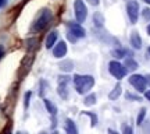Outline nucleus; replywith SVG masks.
I'll list each match as a JSON object with an SVG mask.
<instances>
[{"label": "nucleus", "mask_w": 150, "mask_h": 134, "mask_svg": "<svg viewBox=\"0 0 150 134\" xmlns=\"http://www.w3.org/2000/svg\"><path fill=\"white\" fill-rule=\"evenodd\" d=\"M52 20H53V13L49 10V9H42V10L38 13L36 18L33 20L31 31L33 34L42 32V31H45L49 27V24L52 22Z\"/></svg>", "instance_id": "f257e3e1"}, {"label": "nucleus", "mask_w": 150, "mask_h": 134, "mask_svg": "<svg viewBox=\"0 0 150 134\" xmlns=\"http://www.w3.org/2000/svg\"><path fill=\"white\" fill-rule=\"evenodd\" d=\"M72 82L76 92L79 95H83L86 92H89L95 85V78L93 75H82V74H75L72 77Z\"/></svg>", "instance_id": "f03ea898"}, {"label": "nucleus", "mask_w": 150, "mask_h": 134, "mask_svg": "<svg viewBox=\"0 0 150 134\" xmlns=\"http://www.w3.org/2000/svg\"><path fill=\"white\" fill-rule=\"evenodd\" d=\"M108 71H110V74H111L114 78H117V80H122L124 77L127 75V73H128V70L125 69V66L121 64L118 60H111V62L108 63Z\"/></svg>", "instance_id": "7ed1b4c3"}, {"label": "nucleus", "mask_w": 150, "mask_h": 134, "mask_svg": "<svg viewBox=\"0 0 150 134\" xmlns=\"http://www.w3.org/2000/svg\"><path fill=\"white\" fill-rule=\"evenodd\" d=\"M74 14H75L76 22H79V24H82L86 20V17H88V9H86L83 0H75L74 1Z\"/></svg>", "instance_id": "20e7f679"}, {"label": "nucleus", "mask_w": 150, "mask_h": 134, "mask_svg": "<svg viewBox=\"0 0 150 134\" xmlns=\"http://www.w3.org/2000/svg\"><path fill=\"white\" fill-rule=\"evenodd\" d=\"M139 3L136 0H128L127 3V14L131 24H136L138 18H139Z\"/></svg>", "instance_id": "39448f33"}, {"label": "nucleus", "mask_w": 150, "mask_h": 134, "mask_svg": "<svg viewBox=\"0 0 150 134\" xmlns=\"http://www.w3.org/2000/svg\"><path fill=\"white\" fill-rule=\"evenodd\" d=\"M129 84L134 87L138 92H146V87H147V82H146V77L142 74H132L129 77Z\"/></svg>", "instance_id": "423d86ee"}, {"label": "nucleus", "mask_w": 150, "mask_h": 134, "mask_svg": "<svg viewBox=\"0 0 150 134\" xmlns=\"http://www.w3.org/2000/svg\"><path fill=\"white\" fill-rule=\"evenodd\" d=\"M67 32H70L71 35H74L75 38H78V39H81V38H85L86 37V31L85 28L81 25L79 22H72V21H68L67 24Z\"/></svg>", "instance_id": "0eeeda50"}, {"label": "nucleus", "mask_w": 150, "mask_h": 134, "mask_svg": "<svg viewBox=\"0 0 150 134\" xmlns=\"http://www.w3.org/2000/svg\"><path fill=\"white\" fill-rule=\"evenodd\" d=\"M67 50H68V48H67V43H65L64 41H60V42H57L56 45H54L53 56L56 57V59H63L65 54H67Z\"/></svg>", "instance_id": "6e6552de"}, {"label": "nucleus", "mask_w": 150, "mask_h": 134, "mask_svg": "<svg viewBox=\"0 0 150 134\" xmlns=\"http://www.w3.org/2000/svg\"><path fill=\"white\" fill-rule=\"evenodd\" d=\"M129 42H131V46H132L135 50H139V49L142 48V38H140L138 31H132V32H131Z\"/></svg>", "instance_id": "1a4fd4ad"}, {"label": "nucleus", "mask_w": 150, "mask_h": 134, "mask_svg": "<svg viewBox=\"0 0 150 134\" xmlns=\"http://www.w3.org/2000/svg\"><path fill=\"white\" fill-rule=\"evenodd\" d=\"M57 39H59V32L57 31H52L46 38V43H45L46 49H53V45L57 43Z\"/></svg>", "instance_id": "9d476101"}, {"label": "nucleus", "mask_w": 150, "mask_h": 134, "mask_svg": "<svg viewBox=\"0 0 150 134\" xmlns=\"http://www.w3.org/2000/svg\"><path fill=\"white\" fill-rule=\"evenodd\" d=\"M121 94H122V87L118 82V84H115V87L112 88V91L108 92V99H110V101H115V99L120 98Z\"/></svg>", "instance_id": "9b49d317"}, {"label": "nucleus", "mask_w": 150, "mask_h": 134, "mask_svg": "<svg viewBox=\"0 0 150 134\" xmlns=\"http://www.w3.org/2000/svg\"><path fill=\"white\" fill-rule=\"evenodd\" d=\"M64 129L67 134H78V129H76V124L74 123V120L67 119L64 123Z\"/></svg>", "instance_id": "f8f14e48"}, {"label": "nucleus", "mask_w": 150, "mask_h": 134, "mask_svg": "<svg viewBox=\"0 0 150 134\" xmlns=\"http://www.w3.org/2000/svg\"><path fill=\"white\" fill-rule=\"evenodd\" d=\"M60 70L61 71H64V73H70V71H72V69H74V62L70 59H65L64 62H61L59 64Z\"/></svg>", "instance_id": "ddd939ff"}, {"label": "nucleus", "mask_w": 150, "mask_h": 134, "mask_svg": "<svg viewBox=\"0 0 150 134\" xmlns=\"http://www.w3.org/2000/svg\"><path fill=\"white\" fill-rule=\"evenodd\" d=\"M124 66H125V69L128 70V71H135V70L139 67L138 62L135 59H132V57H127L125 62H124Z\"/></svg>", "instance_id": "4468645a"}, {"label": "nucleus", "mask_w": 150, "mask_h": 134, "mask_svg": "<svg viewBox=\"0 0 150 134\" xmlns=\"http://www.w3.org/2000/svg\"><path fill=\"white\" fill-rule=\"evenodd\" d=\"M32 62H33V54H27L25 57H24V60H22V63H21V67L24 69V73L22 74H27V71L29 70V67H31V64H32Z\"/></svg>", "instance_id": "2eb2a0df"}, {"label": "nucleus", "mask_w": 150, "mask_h": 134, "mask_svg": "<svg viewBox=\"0 0 150 134\" xmlns=\"http://www.w3.org/2000/svg\"><path fill=\"white\" fill-rule=\"evenodd\" d=\"M43 102H45V106H46V109H47V112L50 113L52 116H56V115H57V106H56L50 99H47V98H45Z\"/></svg>", "instance_id": "dca6fc26"}, {"label": "nucleus", "mask_w": 150, "mask_h": 134, "mask_svg": "<svg viewBox=\"0 0 150 134\" xmlns=\"http://www.w3.org/2000/svg\"><path fill=\"white\" fill-rule=\"evenodd\" d=\"M57 92L61 99H68L70 97V92H68V88H67V84H59V88H57Z\"/></svg>", "instance_id": "f3484780"}, {"label": "nucleus", "mask_w": 150, "mask_h": 134, "mask_svg": "<svg viewBox=\"0 0 150 134\" xmlns=\"http://www.w3.org/2000/svg\"><path fill=\"white\" fill-rule=\"evenodd\" d=\"M93 22H95V27H97V28H102L104 25V17H103L102 13L96 11L93 14Z\"/></svg>", "instance_id": "a211bd4d"}, {"label": "nucleus", "mask_w": 150, "mask_h": 134, "mask_svg": "<svg viewBox=\"0 0 150 134\" xmlns=\"http://www.w3.org/2000/svg\"><path fill=\"white\" fill-rule=\"evenodd\" d=\"M96 94H93V92H92V94H88V95H86L85 97V99H83V103H85L86 106H93V105H95V103H96Z\"/></svg>", "instance_id": "6ab92c4d"}, {"label": "nucleus", "mask_w": 150, "mask_h": 134, "mask_svg": "<svg viewBox=\"0 0 150 134\" xmlns=\"http://www.w3.org/2000/svg\"><path fill=\"white\" fill-rule=\"evenodd\" d=\"M127 53H128V52H127L125 49H122V48L114 49V50L111 52V54L115 57V59H122V57H125V56H127Z\"/></svg>", "instance_id": "aec40b11"}, {"label": "nucleus", "mask_w": 150, "mask_h": 134, "mask_svg": "<svg viewBox=\"0 0 150 134\" xmlns=\"http://www.w3.org/2000/svg\"><path fill=\"white\" fill-rule=\"evenodd\" d=\"M38 42H39V41H38L36 38H29V39H27V48L28 49H31V53H32V50H35V49L38 48Z\"/></svg>", "instance_id": "412c9836"}, {"label": "nucleus", "mask_w": 150, "mask_h": 134, "mask_svg": "<svg viewBox=\"0 0 150 134\" xmlns=\"http://www.w3.org/2000/svg\"><path fill=\"white\" fill-rule=\"evenodd\" d=\"M82 115H86V116H89L91 118V124L92 127H95L97 124V115L93 112H82Z\"/></svg>", "instance_id": "4be33fe9"}, {"label": "nucleus", "mask_w": 150, "mask_h": 134, "mask_svg": "<svg viewBox=\"0 0 150 134\" xmlns=\"http://www.w3.org/2000/svg\"><path fill=\"white\" fill-rule=\"evenodd\" d=\"M146 118V107H142L139 110V115H138V119H136V124L138 126H140V124L143 123V120H145Z\"/></svg>", "instance_id": "5701e85b"}, {"label": "nucleus", "mask_w": 150, "mask_h": 134, "mask_svg": "<svg viewBox=\"0 0 150 134\" xmlns=\"http://www.w3.org/2000/svg\"><path fill=\"white\" fill-rule=\"evenodd\" d=\"M31 98H32V91L25 92V95H24V107H25V109L29 107V101H31Z\"/></svg>", "instance_id": "b1692460"}, {"label": "nucleus", "mask_w": 150, "mask_h": 134, "mask_svg": "<svg viewBox=\"0 0 150 134\" xmlns=\"http://www.w3.org/2000/svg\"><path fill=\"white\" fill-rule=\"evenodd\" d=\"M46 85H47V82L45 80L40 81V90H39V97L40 98H45V94H46Z\"/></svg>", "instance_id": "393cba45"}, {"label": "nucleus", "mask_w": 150, "mask_h": 134, "mask_svg": "<svg viewBox=\"0 0 150 134\" xmlns=\"http://www.w3.org/2000/svg\"><path fill=\"white\" fill-rule=\"evenodd\" d=\"M142 18L145 20V21H150V9L149 7H146L142 10Z\"/></svg>", "instance_id": "a878e982"}, {"label": "nucleus", "mask_w": 150, "mask_h": 134, "mask_svg": "<svg viewBox=\"0 0 150 134\" xmlns=\"http://www.w3.org/2000/svg\"><path fill=\"white\" fill-rule=\"evenodd\" d=\"M121 129H122V134H134L132 127H131V126H128L127 123H124L122 126H121Z\"/></svg>", "instance_id": "bb28decb"}, {"label": "nucleus", "mask_w": 150, "mask_h": 134, "mask_svg": "<svg viewBox=\"0 0 150 134\" xmlns=\"http://www.w3.org/2000/svg\"><path fill=\"white\" fill-rule=\"evenodd\" d=\"M125 97H127L128 101H140V97L134 95V94H131V92H127V94H125Z\"/></svg>", "instance_id": "cd10ccee"}, {"label": "nucleus", "mask_w": 150, "mask_h": 134, "mask_svg": "<svg viewBox=\"0 0 150 134\" xmlns=\"http://www.w3.org/2000/svg\"><path fill=\"white\" fill-rule=\"evenodd\" d=\"M70 77L68 75H59V84H68Z\"/></svg>", "instance_id": "c85d7f7f"}, {"label": "nucleus", "mask_w": 150, "mask_h": 134, "mask_svg": "<svg viewBox=\"0 0 150 134\" xmlns=\"http://www.w3.org/2000/svg\"><path fill=\"white\" fill-rule=\"evenodd\" d=\"M67 38H68V39H70V41H71V42H76V41H78V38H75L74 37V35H71V34L70 32H67Z\"/></svg>", "instance_id": "c756f323"}, {"label": "nucleus", "mask_w": 150, "mask_h": 134, "mask_svg": "<svg viewBox=\"0 0 150 134\" xmlns=\"http://www.w3.org/2000/svg\"><path fill=\"white\" fill-rule=\"evenodd\" d=\"M86 1H88L91 6H99L100 4V0H86Z\"/></svg>", "instance_id": "7c9ffc66"}, {"label": "nucleus", "mask_w": 150, "mask_h": 134, "mask_svg": "<svg viewBox=\"0 0 150 134\" xmlns=\"http://www.w3.org/2000/svg\"><path fill=\"white\" fill-rule=\"evenodd\" d=\"M4 56V46L3 45H0V59Z\"/></svg>", "instance_id": "2f4dec72"}, {"label": "nucleus", "mask_w": 150, "mask_h": 134, "mask_svg": "<svg viewBox=\"0 0 150 134\" xmlns=\"http://www.w3.org/2000/svg\"><path fill=\"white\" fill-rule=\"evenodd\" d=\"M107 134H120L118 131H115V130H112V129H108L107 130Z\"/></svg>", "instance_id": "473e14b6"}, {"label": "nucleus", "mask_w": 150, "mask_h": 134, "mask_svg": "<svg viewBox=\"0 0 150 134\" xmlns=\"http://www.w3.org/2000/svg\"><path fill=\"white\" fill-rule=\"evenodd\" d=\"M145 98L150 102V91H146V92H145Z\"/></svg>", "instance_id": "72a5a7b5"}, {"label": "nucleus", "mask_w": 150, "mask_h": 134, "mask_svg": "<svg viewBox=\"0 0 150 134\" xmlns=\"http://www.w3.org/2000/svg\"><path fill=\"white\" fill-rule=\"evenodd\" d=\"M146 77V82H147V85L150 87V74H147V75H145Z\"/></svg>", "instance_id": "f704fd0d"}, {"label": "nucleus", "mask_w": 150, "mask_h": 134, "mask_svg": "<svg viewBox=\"0 0 150 134\" xmlns=\"http://www.w3.org/2000/svg\"><path fill=\"white\" fill-rule=\"evenodd\" d=\"M6 1H7V0H0V7H3V6L6 4Z\"/></svg>", "instance_id": "c9c22d12"}, {"label": "nucleus", "mask_w": 150, "mask_h": 134, "mask_svg": "<svg viewBox=\"0 0 150 134\" xmlns=\"http://www.w3.org/2000/svg\"><path fill=\"white\" fill-rule=\"evenodd\" d=\"M147 34L150 35V22H149V25H147Z\"/></svg>", "instance_id": "e433bc0d"}, {"label": "nucleus", "mask_w": 150, "mask_h": 134, "mask_svg": "<svg viewBox=\"0 0 150 134\" xmlns=\"http://www.w3.org/2000/svg\"><path fill=\"white\" fill-rule=\"evenodd\" d=\"M143 1H145L146 4H150V0H143Z\"/></svg>", "instance_id": "4c0bfd02"}, {"label": "nucleus", "mask_w": 150, "mask_h": 134, "mask_svg": "<svg viewBox=\"0 0 150 134\" xmlns=\"http://www.w3.org/2000/svg\"><path fill=\"white\" fill-rule=\"evenodd\" d=\"M52 134H60V133H59V131H57V130H54V131H53V133H52Z\"/></svg>", "instance_id": "58836bf2"}, {"label": "nucleus", "mask_w": 150, "mask_h": 134, "mask_svg": "<svg viewBox=\"0 0 150 134\" xmlns=\"http://www.w3.org/2000/svg\"><path fill=\"white\" fill-rule=\"evenodd\" d=\"M17 134H27V133H25V131H18Z\"/></svg>", "instance_id": "ea45409f"}, {"label": "nucleus", "mask_w": 150, "mask_h": 134, "mask_svg": "<svg viewBox=\"0 0 150 134\" xmlns=\"http://www.w3.org/2000/svg\"><path fill=\"white\" fill-rule=\"evenodd\" d=\"M147 53H149V57H150V46L147 48Z\"/></svg>", "instance_id": "a19ab883"}, {"label": "nucleus", "mask_w": 150, "mask_h": 134, "mask_svg": "<svg viewBox=\"0 0 150 134\" xmlns=\"http://www.w3.org/2000/svg\"><path fill=\"white\" fill-rule=\"evenodd\" d=\"M40 134H47V133H46V131H42V133H40Z\"/></svg>", "instance_id": "79ce46f5"}]
</instances>
